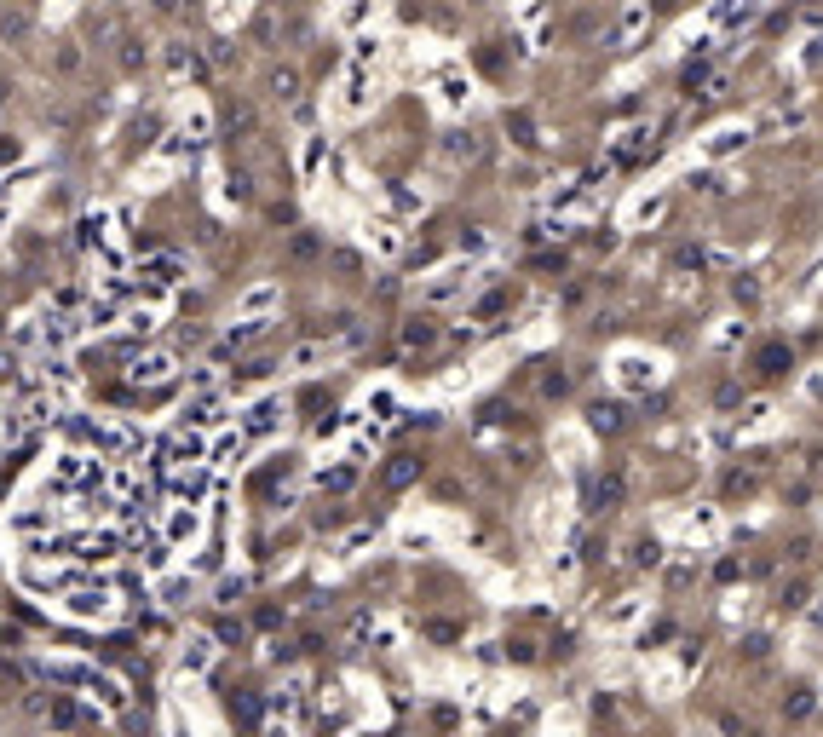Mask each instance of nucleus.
Listing matches in <instances>:
<instances>
[{
    "label": "nucleus",
    "instance_id": "obj_1",
    "mask_svg": "<svg viewBox=\"0 0 823 737\" xmlns=\"http://www.w3.org/2000/svg\"><path fill=\"white\" fill-rule=\"evenodd\" d=\"M760 369H766V375H783V352H777V345H771V352L760 358Z\"/></svg>",
    "mask_w": 823,
    "mask_h": 737
}]
</instances>
